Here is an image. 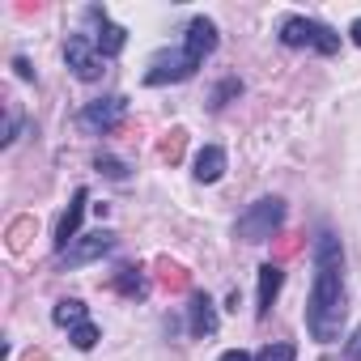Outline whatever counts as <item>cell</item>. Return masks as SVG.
Here are the masks:
<instances>
[{
	"instance_id": "8992f818",
	"label": "cell",
	"mask_w": 361,
	"mask_h": 361,
	"mask_svg": "<svg viewBox=\"0 0 361 361\" xmlns=\"http://www.w3.org/2000/svg\"><path fill=\"white\" fill-rule=\"evenodd\" d=\"M111 247H115V234H111V230L77 234V243H73V247L60 255V264H64V268H81V264H94V259H102Z\"/></svg>"
},
{
	"instance_id": "44dd1931",
	"label": "cell",
	"mask_w": 361,
	"mask_h": 361,
	"mask_svg": "<svg viewBox=\"0 0 361 361\" xmlns=\"http://www.w3.org/2000/svg\"><path fill=\"white\" fill-rule=\"evenodd\" d=\"M18 128H22V119H18V115H9V123H5V145H13V140H18Z\"/></svg>"
},
{
	"instance_id": "5b68a950",
	"label": "cell",
	"mask_w": 361,
	"mask_h": 361,
	"mask_svg": "<svg viewBox=\"0 0 361 361\" xmlns=\"http://www.w3.org/2000/svg\"><path fill=\"white\" fill-rule=\"evenodd\" d=\"M123 115H128V98H123V94H111V98H94V102L77 115V123H81L85 132H111Z\"/></svg>"
},
{
	"instance_id": "603a6c76",
	"label": "cell",
	"mask_w": 361,
	"mask_h": 361,
	"mask_svg": "<svg viewBox=\"0 0 361 361\" xmlns=\"http://www.w3.org/2000/svg\"><path fill=\"white\" fill-rule=\"evenodd\" d=\"M348 35H353V43H357V47H361V18H357V22H353V26H348Z\"/></svg>"
},
{
	"instance_id": "277c9868",
	"label": "cell",
	"mask_w": 361,
	"mask_h": 361,
	"mask_svg": "<svg viewBox=\"0 0 361 361\" xmlns=\"http://www.w3.org/2000/svg\"><path fill=\"white\" fill-rule=\"evenodd\" d=\"M64 60H68V68H73V77H81V81H98L102 73H106V56L94 47V39H85V35H73L68 43H64Z\"/></svg>"
},
{
	"instance_id": "7c38bea8",
	"label": "cell",
	"mask_w": 361,
	"mask_h": 361,
	"mask_svg": "<svg viewBox=\"0 0 361 361\" xmlns=\"http://www.w3.org/2000/svg\"><path fill=\"white\" fill-rule=\"evenodd\" d=\"M188 323H192V336H213L217 331V310L209 302V293H192V306H188Z\"/></svg>"
},
{
	"instance_id": "ffe728a7",
	"label": "cell",
	"mask_w": 361,
	"mask_h": 361,
	"mask_svg": "<svg viewBox=\"0 0 361 361\" xmlns=\"http://www.w3.org/2000/svg\"><path fill=\"white\" fill-rule=\"evenodd\" d=\"M13 68H18V77H22V81H35V68H30V60H22V56H18V60H13Z\"/></svg>"
},
{
	"instance_id": "6da1fadb",
	"label": "cell",
	"mask_w": 361,
	"mask_h": 361,
	"mask_svg": "<svg viewBox=\"0 0 361 361\" xmlns=\"http://www.w3.org/2000/svg\"><path fill=\"white\" fill-rule=\"evenodd\" d=\"M344 319H348L344 251H340V238L331 230H319V238H314V285H310V302H306V331L319 344H336Z\"/></svg>"
},
{
	"instance_id": "ac0fdd59",
	"label": "cell",
	"mask_w": 361,
	"mask_h": 361,
	"mask_svg": "<svg viewBox=\"0 0 361 361\" xmlns=\"http://www.w3.org/2000/svg\"><path fill=\"white\" fill-rule=\"evenodd\" d=\"M98 170H102L106 178H128V166L115 161V157H98Z\"/></svg>"
},
{
	"instance_id": "ba28073f",
	"label": "cell",
	"mask_w": 361,
	"mask_h": 361,
	"mask_svg": "<svg viewBox=\"0 0 361 361\" xmlns=\"http://www.w3.org/2000/svg\"><path fill=\"white\" fill-rule=\"evenodd\" d=\"M85 18H90V22H98L94 47H98L106 60H111V56H119V51H123V43H128V30H123V26H115V22L106 18V9H90Z\"/></svg>"
},
{
	"instance_id": "5bb4252c",
	"label": "cell",
	"mask_w": 361,
	"mask_h": 361,
	"mask_svg": "<svg viewBox=\"0 0 361 361\" xmlns=\"http://www.w3.org/2000/svg\"><path fill=\"white\" fill-rule=\"evenodd\" d=\"M115 289H119L123 298H145V293H149V281H145L140 268H119V272H115Z\"/></svg>"
},
{
	"instance_id": "3957f363",
	"label": "cell",
	"mask_w": 361,
	"mask_h": 361,
	"mask_svg": "<svg viewBox=\"0 0 361 361\" xmlns=\"http://www.w3.org/2000/svg\"><path fill=\"white\" fill-rule=\"evenodd\" d=\"M281 221H285V200H281V196H264V200H255V204L238 217L234 234H238L243 243H268V238L281 230Z\"/></svg>"
},
{
	"instance_id": "8fae6325",
	"label": "cell",
	"mask_w": 361,
	"mask_h": 361,
	"mask_svg": "<svg viewBox=\"0 0 361 361\" xmlns=\"http://www.w3.org/2000/svg\"><path fill=\"white\" fill-rule=\"evenodd\" d=\"M196 183H217V178L226 174V149L221 145H204L200 153H196Z\"/></svg>"
},
{
	"instance_id": "e0dca14e",
	"label": "cell",
	"mask_w": 361,
	"mask_h": 361,
	"mask_svg": "<svg viewBox=\"0 0 361 361\" xmlns=\"http://www.w3.org/2000/svg\"><path fill=\"white\" fill-rule=\"evenodd\" d=\"M234 94H243V81H234V77H230L226 85H217V94H213V106L221 111V106H226V98H234Z\"/></svg>"
},
{
	"instance_id": "2e32d148",
	"label": "cell",
	"mask_w": 361,
	"mask_h": 361,
	"mask_svg": "<svg viewBox=\"0 0 361 361\" xmlns=\"http://www.w3.org/2000/svg\"><path fill=\"white\" fill-rule=\"evenodd\" d=\"M68 340H73V344H77L81 353H90V348L98 344V327H94V323H81L77 331H68Z\"/></svg>"
},
{
	"instance_id": "4fadbf2b",
	"label": "cell",
	"mask_w": 361,
	"mask_h": 361,
	"mask_svg": "<svg viewBox=\"0 0 361 361\" xmlns=\"http://www.w3.org/2000/svg\"><path fill=\"white\" fill-rule=\"evenodd\" d=\"M51 319H56V327H68V331H77L81 323H90V310H85V302H81V298H64V302H56Z\"/></svg>"
},
{
	"instance_id": "9c48e42d",
	"label": "cell",
	"mask_w": 361,
	"mask_h": 361,
	"mask_svg": "<svg viewBox=\"0 0 361 361\" xmlns=\"http://www.w3.org/2000/svg\"><path fill=\"white\" fill-rule=\"evenodd\" d=\"M85 200H90V192H85V188H77V192H73L68 213H64V217H60V226H56V251H60V255L77 243V230H81V217H85Z\"/></svg>"
},
{
	"instance_id": "30bf717a",
	"label": "cell",
	"mask_w": 361,
	"mask_h": 361,
	"mask_svg": "<svg viewBox=\"0 0 361 361\" xmlns=\"http://www.w3.org/2000/svg\"><path fill=\"white\" fill-rule=\"evenodd\" d=\"M281 285H285L281 264H264V268H259V293H255V319H264V314L272 310V302H276Z\"/></svg>"
},
{
	"instance_id": "7402d4cb",
	"label": "cell",
	"mask_w": 361,
	"mask_h": 361,
	"mask_svg": "<svg viewBox=\"0 0 361 361\" xmlns=\"http://www.w3.org/2000/svg\"><path fill=\"white\" fill-rule=\"evenodd\" d=\"M217 361H255V357H251V353H243V348H230V353H221Z\"/></svg>"
},
{
	"instance_id": "d6986e66",
	"label": "cell",
	"mask_w": 361,
	"mask_h": 361,
	"mask_svg": "<svg viewBox=\"0 0 361 361\" xmlns=\"http://www.w3.org/2000/svg\"><path fill=\"white\" fill-rule=\"evenodd\" d=\"M344 361H361V327L344 340Z\"/></svg>"
},
{
	"instance_id": "52a82bcc",
	"label": "cell",
	"mask_w": 361,
	"mask_h": 361,
	"mask_svg": "<svg viewBox=\"0 0 361 361\" xmlns=\"http://www.w3.org/2000/svg\"><path fill=\"white\" fill-rule=\"evenodd\" d=\"M183 51L204 64V60L217 51V26H213L209 18H192V26H188V35H183Z\"/></svg>"
},
{
	"instance_id": "7a4b0ae2",
	"label": "cell",
	"mask_w": 361,
	"mask_h": 361,
	"mask_svg": "<svg viewBox=\"0 0 361 361\" xmlns=\"http://www.w3.org/2000/svg\"><path fill=\"white\" fill-rule=\"evenodd\" d=\"M281 43L285 47H314L319 56H336L340 51V35L331 26L314 22V18H298V13L281 22Z\"/></svg>"
},
{
	"instance_id": "9a60e30c",
	"label": "cell",
	"mask_w": 361,
	"mask_h": 361,
	"mask_svg": "<svg viewBox=\"0 0 361 361\" xmlns=\"http://www.w3.org/2000/svg\"><path fill=\"white\" fill-rule=\"evenodd\" d=\"M255 361H298V348L289 340H276V344H264Z\"/></svg>"
}]
</instances>
